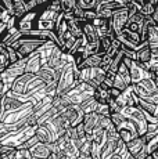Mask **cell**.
<instances>
[{"label": "cell", "instance_id": "obj_1", "mask_svg": "<svg viewBox=\"0 0 158 159\" xmlns=\"http://www.w3.org/2000/svg\"><path fill=\"white\" fill-rule=\"evenodd\" d=\"M132 89L139 98L158 105V76L157 75H154L153 78L143 79V80L137 82V83H133Z\"/></svg>", "mask_w": 158, "mask_h": 159}, {"label": "cell", "instance_id": "obj_2", "mask_svg": "<svg viewBox=\"0 0 158 159\" xmlns=\"http://www.w3.org/2000/svg\"><path fill=\"white\" fill-rule=\"evenodd\" d=\"M78 75L75 73L74 69V62H69L65 65L63 69L61 75H60L58 80H57V87H56V96H63L68 90H71L75 84L78 83Z\"/></svg>", "mask_w": 158, "mask_h": 159}, {"label": "cell", "instance_id": "obj_3", "mask_svg": "<svg viewBox=\"0 0 158 159\" xmlns=\"http://www.w3.org/2000/svg\"><path fill=\"white\" fill-rule=\"evenodd\" d=\"M121 112H122V115L125 116L126 119H129V120L135 125L140 136L147 133L148 122L140 108H137L136 105L135 107H123V108L121 109Z\"/></svg>", "mask_w": 158, "mask_h": 159}, {"label": "cell", "instance_id": "obj_4", "mask_svg": "<svg viewBox=\"0 0 158 159\" xmlns=\"http://www.w3.org/2000/svg\"><path fill=\"white\" fill-rule=\"evenodd\" d=\"M128 20H129V13H128L126 6H122V7H119V8L112 11L110 21H111L112 33H114L115 36L119 35V33L123 30V28H125L126 24H128Z\"/></svg>", "mask_w": 158, "mask_h": 159}, {"label": "cell", "instance_id": "obj_5", "mask_svg": "<svg viewBox=\"0 0 158 159\" xmlns=\"http://www.w3.org/2000/svg\"><path fill=\"white\" fill-rule=\"evenodd\" d=\"M117 131H118V134H119L121 140H122L123 143H128V141H130V140L136 139L137 136H140L137 129H136V126L126 118L117 126Z\"/></svg>", "mask_w": 158, "mask_h": 159}, {"label": "cell", "instance_id": "obj_6", "mask_svg": "<svg viewBox=\"0 0 158 159\" xmlns=\"http://www.w3.org/2000/svg\"><path fill=\"white\" fill-rule=\"evenodd\" d=\"M61 115L65 118V120L68 122L69 126H77V125H79L82 120H83L85 112L82 111L79 105H72L71 104V105L67 107V108L61 112Z\"/></svg>", "mask_w": 158, "mask_h": 159}, {"label": "cell", "instance_id": "obj_7", "mask_svg": "<svg viewBox=\"0 0 158 159\" xmlns=\"http://www.w3.org/2000/svg\"><path fill=\"white\" fill-rule=\"evenodd\" d=\"M85 126V131H86V139L90 140V136H92V131L99 127L100 123V115L97 112H89V114L83 115V120H82Z\"/></svg>", "mask_w": 158, "mask_h": 159}, {"label": "cell", "instance_id": "obj_8", "mask_svg": "<svg viewBox=\"0 0 158 159\" xmlns=\"http://www.w3.org/2000/svg\"><path fill=\"white\" fill-rule=\"evenodd\" d=\"M147 144V137H146V134H143V136H137L136 139L130 140V141L125 143L126 148H128V152H129L130 155H133V157H136V155L139 154V152L142 151L143 148L146 147Z\"/></svg>", "mask_w": 158, "mask_h": 159}, {"label": "cell", "instance_id": "obj_9", "mask_svg": "<svg viewBox=\"0 0 158 159\" xmlns=\"http://www.w3.org/2000/svg\"><path fill=\"white\" fill-rule=\"evenodd\" d=\"M32 78H33V73H22L20 78L16 79V82L13 83L10 90L13 91L14 94H17V96H22L24 91H25L26 84H28V82L31 80Z\"/></svg>", "mask_w": 158, "mask_h": 159}, {"label": "cell", "instance_id": "obj_10", "mask_svg": "<svg viewBox=\"0 0 158 159\" xmlns=\"http://www.w3.org/2000/svg\"><path fill=\"white\" fill-rule=\"evenodd\" d=\"M42 60H40V56H39L38 51L29 56L26 58V62H25V69H24V73H38V71L42 68Z\"/></svg>", "mask_w": 158, "mask_h": 159}, {"label": "cell", "instance_id": "obj_11", "mask_svg": "<svg viewBox=\"0 0 158 159\" xmlns=\"http://www.w3.org/2000/svg\"><path fill=\"white\" fill-rule=\"evenodd\" d=\"M29 152H31L32 158H39V159H47L51 155V151L49 148L47 143H40V141L31 147Z\"/></svg>", "mask_w": 158, "mask_h": 159}, {"label": "cell", "instance_id": "obj_12", "mask_svg": "<svg viewBox=\"0 0 158 159\" xmlns=\"http://www.w3.org/2000/svg\"><path fill=\"white\" fill-rule=\"evenodd\" d=\"M82 30H83V36L87 43H97L99 42V33H97L96 26L93 25L92 21H85Z\"/></svg>", "mask_w": 158, "mask_h": 159}, {"label": "cell", "instance_id": "obj_13", "mask_svg": "<svg viewBox=\"0 0 158 159\" xmlns=\"http://www.w3.org/2000/svg\"><path fill=\"white\" fill-rule=\"evenodd\" d=\"M93 25L96 26V30L99 33V38L105 35H114L111 29V21L110 20H103V18H95L92 21Z\"/></svg>", "mask_w": 158, "mask_h": 159}, {"label": "cell", "instance_id": "obj_14", "mask_svg": "<svg viewBox=\"0 0 158 159\" xmlns=\"http://www.w3.org/2000/svg\"><path fill=\"white\" fill-rule=\"evenodd\" d=\"M35 136L39 139L40 143H51L54 141V137H53V133L51 130L49 129L46 125H38L35 127Z\"/></svg>", "mask_w": 158, "mask_h": 159}, {"label": "cell", "instance_id": "obj_15", "mask_svg": "<svg viewBox=\"0 0 158 159\" xmlns=\"http://www.w3.org/2000/svg\"><path fill=\"white\" fill-rule=\"evenodd\" d=\"M115 35H105L99 38V50H97V54L100 56H104L112 46V40H114Z\"/></svg>", "mask_w": 158, "mask_h": 159}, {"label": "cell", "instance_id": "obj_16", "mask_svg": "<svg viewBox=\"0 0 158 159\" xmlns=\"http://www.w3.org/2000/svg\"><path fill=\"white\" fill-rule=\"evenodd\" d=\"M93 98H95L99 104H107L108 98H110L108 87H105L103 83L100 84L99 87H96L95 89V93H93Z\"/></svg>", "mask_w": 158, "mask_h": 159}, {"label": "cell", "instance_id": "obj_17", "mask_svg": "<svg viewBox=\"0 0 158 159\" xmlns=\"http://www.w3.org/2000/svg\"><path fill=\"white\" fill-rule=\"evenodd\" d=\"M101 58H103V56H100V54H97V53L92 54V56H87L82 61L81 66H79V71H81L82 68H95V66H100L101 65Z\"/></svg>", "mask_w": 158, "mask_h": 159}, {"label": "cell", "instance_id": "obj_18", "mask_svg": "<svg viewBox=\"0 0 158 159\" xmlns=\"http://www.w3.org/2000/svg\"><path fill=\"white\" fill-rule=\"evenodd\" d=\"M136 61H139L140 64H148L151 61V47L148 44L142 46L137 50V58Z\"/></svg>", "mask_w": 158, "mask_h": 159}, {"label": "cell", "instance_id": "obj_19", "mask_svg": "<svg viewBox=\"0 0 158 159\" xmlns=\"http://www.w3.org/2000/svg\"><path fill=\"white\" fill-rule=\"evenodd\" d=\"M63 152L65 155H68L69 158H72V159H77L79 157V148L77 147V144L69 139L67 140L65 145H64V148H63Z\"/></svg>", "mask_w": 158, "mask_h": 159}, {"label": "cell", "instance_id": "obj_20", "mask_svg": "<svg viewBox=\"0 0 158 159\" xmlns=\"http://www.w3.org/2000/svg\"><path fill=\"white\" fill-rule=\"evenodd\" d=\"M117 73L121 76V78H122V80L126 83V86H130V84H132V78H130L129 68H128L123 62H121V65H119V68H118Z\"/></svg>", "mask_w": 158, "mask_h": 159}, {"label": "cell", "instance_id": "obj_21", "mask_svg": "<svg viewBox=\"0 0 158 159\" xmlns=\"http://www.w3.org/2000/svg\"><path fill=\"white\" fill-rule=\"evenodd\" d=\"M122 60H123V53L121 50H118V53L114 56V58H112V61H111V64H110V66H108L107 71H110L112 73H117L121 62H122Z\"/></svg>", "mask_w": 158, "mask_h": 159}, {"label": "cell", "instance_id": "obj_22", "mask_svg": "<svg viewBox=\"0 0 158 159\" xmlns=\"http://www.w3.org/2000/svg\"><path fill=\"white\" fill-rule=\"evenodd\" d=\"M97 104H99V102H97L93 97H90L89 100H86L85 102H82L79 107H81V109L85 112V114H89V112H95L96 111Z\"/></svg>", "mask_w": 158, "mask_h": 159}, {"label": "cell", "instance_id": "obj_23", "mask_svg": "<svg viewBox=\"0 0 158 159\" xmlns=\"http://www.w3.org/2000/svg\"><path fill=\"white\" fill-rule=\"evenodd\" d=\"M61 3V11L63 13H71L74 8L79 7L77 0H60Z\"/></svg>", "mask_w": 158, "mask_h": 159}, {"label": "cell", "instance_id": "obj_24", "mask_svg": "<svg viewBox=\"0 0 158 159\" xmlns=\"http://www.w3.org/2000/svg\"><path fill=\"white\" fill-rule=\"evenodd\" d=\"M79 155H81V157L92 158V141H90V140H86V141L82 144V147L79 148Z\"/></svg>", "mask_w": 158, "mask_h": 159}, {"label": "cell", "instance_id": "obj_25", "mask_svg": "<svg viewBox=\"0 0 158 159\" xmlns=\"http://www.w3.org/2000/svg\"><path fill=\"white\" fill-rule=\"evenodd\" d=\"M157 148H158V134L153 136V137H151V139L147 141V144H146V149H147L148 154L154 152Z\"/></svg>", "mask_w": 158, "mask_h": 159}, {"label": "cell", "instance_id": "obj_26", "mask_svg": "<svg viewBox=\"0 0 158 159\" xmlns=\"http://www.w3.org/2000/svg\"><path fill=\"white\" fill-rule=\"evenodd\" d=\"M110 119H111V122H112V125H114L115 127L118 126V125L121 123V122L125 119V116L122 115V112L121 111H118V112H112V114H110Z\"/></svg>", "mask_w": 158, "mask_h": 159}, {"label": "cell", "instance_id": "obj_27", "mask_svg": "<svg viewBox=\"0 0 158 159\" xmlns=\"http://www.w3.org/2000/svg\"><path fill=\"white\" fill-rule=\"evenodd\" d=\"M112 86L117 87V89H119L121 91H123V90H125V89L128 87L126 83L122 80V78H121L118 73H115V76H114V82H112Z\"/></svg>", "mask_w": 158, "mask_h": 159}, {"label": "cell", "instance_id": "obj_28", "mask_svg": "<svg viewBox=\"0 0 158 159\" xmlns=\"http://www.w3.org/2000/svg\"><path fill=\"white\" fill-rule=\"evenodd\" d=\"M97 18V13L95 8H85L83 10V21H93Z\"/></svg>", "mask_w": 158, "mask_h": 159}, {"label": "cell", "instance_id": "obj_29", "mask_svg": "<svg viewBox=\"0 0 158 159\" xmlns=\"http://www.w3.org/2000/svg\"><path fill=\"white\" fill-rule=\"evenodd\" d=\"M99 6V0H81V4L79 7L81 8H95Z\"/></svg>", "mask_w": 158, "mask_h": 159}, {"label": "cell", "instance_id": "obj_30", "mask_svg": "<svg viewBox=\"0 0 158 159\" xmlns=\"http://www.w3.org/2000/svg\"><path fill=\"white\" fill-rule=\"evenodd\" d=\"M108 93H110V97H112V98H117V97H119V94L122 93V91L119 90V89H117V87H110L108 89Z\"/></svg>", "mask_w": 158, "mask_h": 159}, {"label": "cell", "instance_id": "obj_31", "mask_svg": "<svg viewBox=\"0 0 158 159\" xmlns=\"http://www.w3.org/2000/svg\"><path fill=\"white\" fill-rule=\"evenodd\" d=\"M151 18H153L154 25L158 26V4L156 6V10H154V13H153V15H151Z\"/></svg>", "mask_w": 158, "mask_h": 159}, {"label": "cell", "instance_id": "obj_32", "mask_svg": "<svg viewBox=\"0 0 158 159\" xmlns=\"http://www.w3.org/2000/svg\"><path fill=\"white\" fill-rule=\"evenodd\" d=\"M56 159H72V158H69L68 155H65L63 151H58L56 154Z\"/></svg>", "mask_w": 158, "mask_h": 159}, {"label": "cell", "instance_id": "obj_33", "mask_svg": "<svg viewBox=\"0 0 158 159\" xmlns=\"http://www.w3.org/2000/svg\"><path fill=\"white\" fill-rule=\"evenodd\" d=\"M110 159H123V158H122V157H121V155H119V154H114V155H112V157H111Z\"/></svg>", "mask_w": 158, "mask_h": 159}, {"label": "cell", "instance_id": "obj_34", "mask_svg": "<svg viewBox=\"0 0 158 159\" xmlns=\"http://www.w3.org/2000/svg\"><path fill=\"white\" fill-rule=\"evenodd\" d=\"M77 159H92V158H90V157H81V155H79Z\"/></svg>", "mask_w": 158, "mask_h": 159}, {"label": "cell", "instance_id": "obj_35", "mask_svg": "<svg viewBox=\"0 0 158 159\" xmlns=\"http://www.w3.org/2000/svg\"><path fill=\"white\" fill-rule=\"evenodd\" d=\"M16 159H29V158H16Z\"/></svg>", "mask_w": 158, "mask_h": 159}, {"label": "cell", "instance_id": "obj_36", "mask_svg": "<svg viewBox=\"0 0 158 159\" xmlns=\"http://www.w3.org/2000/svg\"><path fill=\"white\" fill-rule=\"evenodd\" d=\"M101 2H107V0H99V3H101Z\"/></svg>", "mask_w": 158, "mask_h": 159}, {"label": "cell", "instance_id": "obj_37", "mask_svg": "<svg viewBox=\"0 0 158 159\" xmlns=\"http://www.w3.org/2000/svg\"><path fill=\"white\" fill-rule=\"evenodd\" d=\"M154 73H156V75H157V76H158V71H157V72H154Z\"/></svg>", "mask_w": 158, "mask_h": 159}, {"label": "cell", "instance_id": "obj_38", "mask_svg": "<svg viewBox=\"0 0 158 159\" xmlns=\"http://www.w3.org/2000/svg\"><path fill=\"white\" fill-rule=\"evenodd\" d=\"M32 159H39V158H32Z\"/></svg>", "mask_w": 158, "mask_h": 159}]
</instances>
